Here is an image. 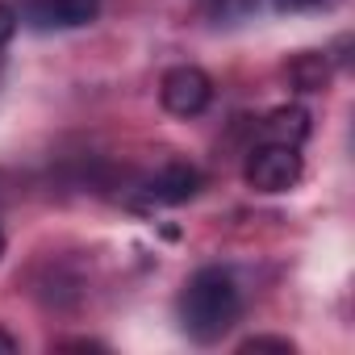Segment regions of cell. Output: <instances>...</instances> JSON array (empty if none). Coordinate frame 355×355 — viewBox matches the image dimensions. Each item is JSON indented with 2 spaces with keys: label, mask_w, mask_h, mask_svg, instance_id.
Listing matches in <instances>:
<instances>
[{
  "label": "cell",
  "mask_w": 355,
  "mask_h": 355,
  "mask_svg": "<svg viewBox=\"0 0 355 355\" xmlns=\"http://www.w3.org/2000/svg\"><path fill=\"white\" fill-rule=\"evenodd\" d=\"M243 318V288L226 268H201L180 293V326L193 343H218Z\"/></svg>",
  "instance_id": "6da1fadb"
},
{
  "label": "cell",
  "mask_w": 355,
  "mask_h": 355,
  "mask_svg": "<svg viewBox=\"0 0 355 355\" xmlns=\"http://www.w3.org/2000/svg\"><path fill=\"white\" fill-rule=\"evenodd\" d=\"M247 184L255 193H288L297 180H301V146H288V142H259L251 155H247Z\"/></svg>",
  "instance_id": "7a4b0ae2"
},
{
  "label": "cell",
  "mask_w": 355,
  "mask_h": 355,
  "mask_svg": "<svg viewBox=\"0 0 355 355\" xmlns=\"http://www.w3.org/2000/svg\"><path fill=\"white\" fill-rule=\"evenodd\" d=\"M159 96H163V109L175 113V117H197L205 113V105L214 101V80L201 71V67H171L159 84Z\"/></svg>",
  "instance_id": "3957f363"
},
{
  "label": "cell",
  "mask_w": 355,
  "mask_h": 355,
  "mask_svg": "<svg viewBox=\"0 0 355 355\" xmlns=\"http://www.w3.org/2000/svg\"><path fill=\"white\" fill-rule=\"evenodd\" d=\"M101 13V0H21V21L30 30H80Z\"/></svg>",
  "instance_id": "277c9868"
},
{
  "label": "cell",
  "mask_w": 355,
  "mask_h": 355,
  "mask_svg": "<svg viewBox=\"0 0 355 355\" xmlns=\"http://www.w3.org/2000/svg\"><path fill=\"white\" fill-rule=\"evenodd\" d=\"M142 193L150 201H159V205H180V201H189V197L201 193V171L189 167V163H167L163 171H155L150 180H146Z\"/></svg>",
  "instance_id": "5b68a950"
},
{
  "label": "cell",
  "mask_w": 355,
  "mask_h": 355,
  "mask_svg": "<svg viewBox=\"0 0 355 355\" xmlns=\"http://www.w3.org/2000/svg\"><path fill=\"white\" fill-rule=\"evenodd\" d=\"M305 134H309V117H305V109H276V113L263 121V138H268V142L301 146Z\"/></svg>",
  "instance_id": "8992f818"
},
{
  "label": "cell",
  "mask_w": 355,
  "mask_h": 355,
  "mask_svg": "<svg viewBox=\"0 0 355 355\" xmlns=\"http://www.w3.org/2000/svg\"><path fill=\"white\" fill-rule=\"evenodd\" d=\"M17 26H21L17 9H13V5H5V0H0V42H9V38L17 34Z\"/></svg>",
  "instance_id": "52a82bcc"
},
{
  "label": "cell",
  "mask_w": 355,
  "mask_h": 355,
  "mask_svg": "<svg viewBox=\"0 0 355 355\" xmlns=\"http://www.w3.org/2000/svg\"><path fill=\"white\" fill-rule=\"evenodd\" d=\"M243 351H293L288 338H247Z\"/></svg>",
  "instance_id": "ba28073f"
},
{
  "label": "cell",
  "mask_w": 355,
  "mask_h": 355,
  "mask_svg": "<svg viewBox=\"0 0 355 355\" xmlns=\"http://www.w3.org/2000/svg\"><path fill=\"white\" fill-rule=\"evenodd\" d=\"M0 351H5V355H9V351H17V338H9L5 330H0Z\"/></svg>",
  "instance_id": "9c48e42d"
},
{
  "label": "cell",
  "mask_w": 355,
  "mask_h": 355,
  "mask_svg": "<svg viewBox=\"0 0 355 355\" xmlns=\"http://www.w3.org/2000/svg\"><path fill=\"white\" fill-rule=\"evenodd\" d=\"M293 5H330V0H293Z\"/></svg>",
  "instance_id": "30bf717a"
},
{
  "label": "cell",
  "mask_w": 355,
  "mask_h": 355,
  "mask_svg": "<svg viewBox=\"0 0 355 355\" xmlns=\"http://www.w3.org/2000/svg\"><path fill=\"white\" fill-rule=\"evenodd\" d=\"M0 255H5V234H0Z\"/></svg>",
  "instance_id": "8fae6325"
}]
</instances>
